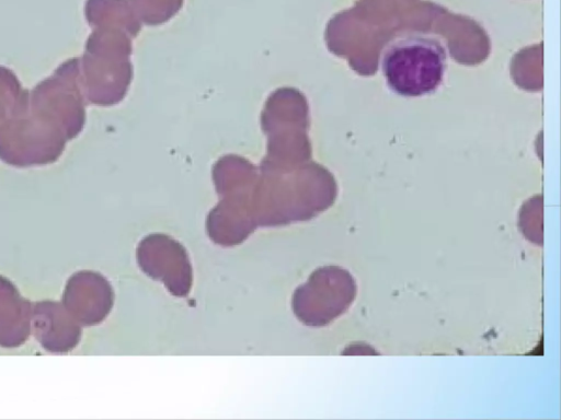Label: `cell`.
Returning <instances> with one entry per match:
<instances>
[{
	"instance_id": "1",
	"label": "cell",
	"mask_w": 561,
	"mask_h": 420,
	"mask_svg": "<svg viewBox=\"0 0 561 420\" xmlns=\"http://www.w3.org/2000/svg\"><path fill=\"white\" fill-rule=\"evenodd\" d=\"M447 50L436 37L412 34L397 38L382 54L381 70L390 90L405 97L433 93L442 84Z\"/></svg>"
}]
</instances>
